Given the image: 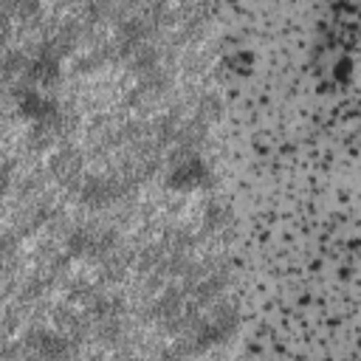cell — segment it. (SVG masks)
I'll return each instance as SVG.
<instances>
[{
	"instance_id": "6da1fadb",
	"label": "cell",
	"mask_w": 361,
	"mask_h": 361,
	"mask_svg": "<svg viewBox=\"0 0 361 361\" xmlns=\"http://www.w3.org/2000/svg\"><path fill=\"white\" fill-rule=\"evenodd\" d=\"M31 347L37 350V355H45V358H62L71 353V344L68 338H59L54 333H34L31 338Z\"/></svg>"
},
{
	"instance_id": "7a4b0ae2",
	"label": "cell",
	"mask_w": 361,
	"mask_h": 361,
	"mask_svg": "<svg viewBox=\"0 0 361 361\" xmlns=\"http://www.w3.org/2000/svg\"><path fill=\"white\" fill-rule=\"evenodd\" d=\"M8 6L17 8L20 14H25V11H34L37 8V0H8Z\"/></svg>"
}]
</instances>
